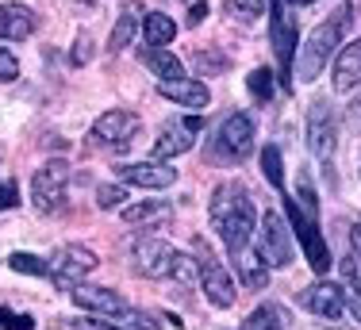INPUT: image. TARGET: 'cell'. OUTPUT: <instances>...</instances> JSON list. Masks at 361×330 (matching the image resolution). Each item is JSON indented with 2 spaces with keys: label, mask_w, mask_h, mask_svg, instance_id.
Masks as SVG:
<instances>
[{
  "label": "cell",
  "mask_w": 361,
  "mask_h": 330,
  "mask_svg": "<svg viewBox=\"0 0 361 330\" xmlns=\"http://www.w3.org/2000/svg\"><path fill=\"white\" fill-rule=\"evenodd\" d=\"M169 273H173L180 284H188V281H192V273H196V269H192V257L177 254V257H173V269H169Z\"/></svg>",
  "instance_id": "obj_35"
},
{
  "label": "cell",
  "mask_w": 361,
  "mask_h": 330,
  "mask_svg": "<svg viewBox=\"0 0 361 330\" xmlns=\"http://www.w3.org/2000/svg\"><path fill=\"white\" fill-rule=\"evenodd\" d=\"M66 185H70V165L62 158L42 161L35 169V177H31V204H35V212H42V215L58 212L66 200Z\"/></svg>",
  "instance_id": "obj_4"
},
{
  "label": "cell",
  "mask_w": 361,
  "mask_h": 330,
  "mask_svg": "<svg viewBox=\"0 0 361 330\" xmlns=\"http://www.w3.org/2000/svg\"><path fill=\"white\" fill-rule=\"evenodd\" d=\"M334 142H338V123H334V108L326 100H312L307 108V150L319 158V165H331Z\"/></svg>",
  "instance_id": "obj_8"
},
{
  "label": "cell",
  "mask_w": 361,
  "mask_h": 330,
  "mask_svg": "<svg viewBox=\"0 0 361 330\" xmlns=\"http://www.w3.org/2000/svg\"><path fill=\"white\" fill-rule=\"evenodd\" d=\"M350 246H354V257H361V223H354V231H350Z\"/></svg>",
  "instance_id": "obj_42"
},
{
  "label": "cell",
  "mask_w": 361,
  "mask_h": 330,
  "mask_svg": "<svg viewBox=\"0 0 361 330\" xmlns=\"http://www.w3.org/2000/svg\"><path fill=\"white\" fill-rule=\"evenodd\" d=\"M273 77H277V73H269V69H254V73L246 77V89L265 104V100H273Z\"/></svg>",
  "instance_id": "obj_30"
},
{
  "label": "cell",
  "mask_w": 361,
  "mask_h": 330,
  "mask_svg": "<svg viewBox=\"0 0 361 330\" xmlns=\"http://www.w3.org/2000/svg\"><path fill=\"white\" fill-rule=\"evenodd\" d=\"M142 131V119L135 116V111H123V108H111L104 111V116L92 123V142L97 146H104V150H127V146L139 138Z\"/></svg>",
  "instance_id": "obj_7"
},
{
  "label": "cell",
  "mask_w": 361,
  "mask_h": 330,
  "mask_svg": "<svg viewBox=\"0 0 361 330\" xmlns=\"http://www.w3.org/2000/svg\"><path fill=\"white\" fill-rule=\"evenodd\" d=\"M257 257L269 269H285L292 265V231L285 223V215L265 212L257 223Z\"/></svg>",
  "instance_id": "obj_5"
},
{
  "label": "cell",
  "mask_w": 361,
  "mask_h": 330,
  "mask_svg": "<svg viewBox=\"0 0 361 330\" xmlns=\"http://www.w3.org/2000/svg\"><path fill=\"white\" fill-rule=\"evenodd\" d=\"M116 319H119V330H161L158 319L150 311H139V307H123Z\"/></svg>",
  "instance_id": "obj_27"
},
{
  "label": "cell",
  "mask_w": 361,
  "mask_h": 330,
  "mask_svg": "<svg viewBox=\"0 0 361 330\" xmlns=\"http://www.w3.org/2000/svg\"><path fill=\"white\" fill-rule=\"evenodd\" d=\"M288 4H312V0H288Z\"/></svg>",
  "instance_id": "obj_43"
},
{
  "label": "cell",
  "mask_w": 361,
  "mask_h": 330,
  "mask_svg": "<svg viewBox=\"0 0 361 330\" xmlns=\"http://www.w3.org/2000/svg\"><path fill=\"white\" fill-rule=\"evenodd\" d=\"M212 227H216V234L223 238V246L231 254L250 246V238L257 231V212H254L250 188L238 185V181L219 185L216 196H212Z\"/></svg>",
  "instance_id": "obj_1"
},
{
  "label": "cell",
  "mask_w": 361,
  "mask_h": 330,
  "mask_svg": "<svg viewBox=\"0 0 361 330\" xmlns=\"http://www.w3.org/2000/svg\"><path fill=\"white\" fill-rule=\"evenodd\" d=\"M292 200H296L307 215H319V200H315V188H312V181H307V173L296 181V196H292Z\"/></svg>",
  "instance_id": "obj_31"
},
{
  "label": "cell",
  "mask_w": 361,
  "mask_h": 330,
  "mask_svg": "<svg viewBox=\"0 0 361 330\" xmlns=\"http://www.w3.org/2000/svg\"><path fill=\"white\" fill-rule=\"evenodd\" d=\"M346 123H350V131H357V135H361V92L346 104Z\"/></svg>",
  "instance_id": "obj_38"
},
{
  "label": "cell",
  "mask_w": 361,
  "mask_h": 330,
  "mask_svg": "<svg viewBox=\"0 0 361 330\" xmlns=\"http://www.w3.org/2000/svg\"><path fill=\"white\" fill-rule=\"evenodd\" d=\"M227 12L238 23H257L265 16V0H227Z\"/></svg>",
  "instance_id": "obj_28"
},
{
  "label": "cell",
  "mask_w": 361,
  "mask_h": 330,
  "mask_svg": "<svg viewBox=\"0 0 361 330\" xmlns=\"http://www.w3.org/2000/svg\"><path fill=\"white\" fill-rule=\"evenodd\" d=\"M123 196H127V188H119V185H100L97 188V204L100 207H123Z\"/></svg>",
  "instance_id": "obj_32"
},
{
  "label": "cell",
  "mask_w": 361,
  "mask_h": 330,
  "mask_svg": "<svg viewBox=\"0 0 361 330\" xmlns=\"http://www.w3.org/2000/svg\"><path fill=\"white\" fill-rule=\"evenodd\" d=\"M20 204V185H16V181H4V185H0V212H4V207H16Z\"/></svg>",
  "instance_id": "obj_36"
},
{
  "label": "cell",
  "mask_w": 361,
  "mask_h": 330,
  "mask_svg": "<svg viewBox=\"0 0 361 330\" xmlns=\"http://www.w3.org/2000/svg\"><path fill=\"white\" fill-rule=\"evenodd\" d=\"M196 273H200V288L208 303H216V307H231L235 303V281H231V273L223 269L216 257L204 250V242H196Z\"/></svg>",
  "instance_id": "obj_9"
},
{
  "label": "cell",
  "mask_w": 361,
  "mask_h": 330,
  "mask_svg": "<svg viewBox=\"0 0 361 330\" xmlns=\"http://www.w3.org/2000/svg\"><path fill=\"white\" fill-rule=\"evenodd\" d=\"M85 62H89V35H81L73 47V66H85Z\"/></svg>",
  "instance_id": "obj_41"
},
{
  "label": "cell",
  "mask_w": 361,
  "mask_h": 330,
  "mask_svg": "<svg viewBox=\"0 0 361 330\" xmlns=\"http://www.w3.org/2000/svg\"><path fill=\"white\" fill-rule=\"evenodd\" d=\"M158 92L173 104H185V108L200 111L212 104V92L204 81H192V77H169V81H158Z\"/></svg>",
  "instance_id": "obj_15"
},
{
  "label": "cell",
  "mask_w": 361,
  "mask_h": 330,
  "mask_svg": "<svg viewBox=\"0 0 361 330\" xmlns=\"http://www.w3.org/2000/svg\"><path fill=\"white\" fill-rule=\"evenodd\" d=\"M20 77V62H16V54H8V50H0V81H16Z\"/></svg>",
  "instance_id": "obj_34"
},
{
  "label": "cell",
  "mask_w": 361,
  "mask_h": 330,
  "mask_svg": "<svg viewBox=\"0 0 361 330\" xmlns=\"http://www.w3.org/2000/svg\"><path fill=\"white\" fill-rule=\"evenodd\" d=\"M173 257H177V250L161 238H139L131 246V269L139 276H166L173 269Z\"/></svg>",
  "instance_id": "obj_12"
},
{
  "label": "cell",
  "mask_w": 361,
  "mask_h": 330,
  "mask_svg": "<svg viewBox=\"0 0 361 330\" xmlns=\"http://www.w3.org/2000/svg\"><path fill=\"white\" fill-rule=\"evenodd\" d=\"M142 35H146V42H150L154 50H166L169 42H173V35H177V23L169 20L166 12H146Z\"/></svg>",
  "instance_id": "obj_22"
},
{
  "label": "cell",
  "mask_w": 361,
  "mask_h": 330,
  "mask_svg": "<svg viewBox=\"0 0 361 330\" xmlns=\"http://www.w3.org/2000/svg\"><path fill=\"white\" fill-rule=\"evenodd\" d=\"M254 135H257L254 119L243 116V111H235V116L223 119V127L216 135V154H219V158H227V161H243L246 154L254 150Z\"/></svg>",
  "instance_id": "obj_10"
},
{
  "label": "cell",
  "mask_w": 361,
  "mask_h": 330,
  "mask_svg": "<svg viewBox=\"0 0 361 330\" xmlns=\"http://www.w3.org/2000/svg\"><path fill=\"white\" fill-rule=\"evenodd\" d=\"M350 23H354V16L350 12H338L331 16V20H323L319 28L307 35V42H300V62H296V77L304 85H312L315 77L323 73V66L331 62V54L338 50L342 35L350 31Z\"/></svg>",
  "instance_id": "obj_2"
},
{
  "label": "cell",
  "mask_w": 361,
  "mask_h": 330,
  "mask_svg": "<svg viewBox=\"0 0 361 330\" xmlns=\"http://www.w3.org/2000/svg\"><path fill=\"white\" fill-rule=\"evenodd\" d=\"M116 177L123 185H139V188H169L177 185V169L166 161H119Z\"/></svg>",
  "instance_id": "obj_14"
},
{
  "label": "cell",
  "mask_w": 361,
  "mask_h": 330,
  "mask_svg": "<svg viewBox=\"0 0 361 330\" xmlns=\"http://www.w3.org/2000/svg\"><path fill=\"white\" fill-rule=\"evenodd\" d=\"M304 303H307V311L319 315V319H338L342 307H346V296H342L338 281H319L304 292Z\"/></svg>",
  "instance_id": "obj_16"
},
{
  "label": "cell",
  "mask_w": 361,
  "mask_h": 330,
  "mask_svg": "<svg viewBox=\"0 0 361 330\" xmlns=\"http://www.w3.org/2000/svg\"><path fill=\"white\" fill-rule=\"evenodd\" d=\"M73 330H119V326L100 323V319H73Z\"/></svg>",
  "instance_id": "obj_40"
},
{
  "label": "cell",
  "mask_w": 361,
  "mask_h": 330,
  "mask_svg": "<svg viewBox=\"0 0 361 330\" xmlns=\"http://www.w3.org/2000/svg\"><path fill=\"white\" fill-rule=\"evenodd\" d=\"M208 12H212V8L204 4V0H200V4H192V8H188V16H185V28H200V23L208 20Z\"/></svg>",
  "instance_id": "obj_39"
},
{
  "label": "cell",
  "mask_w": 361,
  "mask_h": 330,
  "mask_svg": "<svg viewBox=\"0 0 361 330\" xmlns=\"http://www.w3.org/2000/svg\"><path fill=\"white\" fill-rule=\"evenodd\" d=\"M73 303H77V307H85V311H97V315H111V319L127 307L123 296H119L116 288H97V284H85V281L73 288Z\"/></svg>",
  "instance_id": "obj_18"
},
{
  "label": "cell",
  "mask_w": 361,
  "mask_h": 330,
  "mask_svg": "<svg viewBox=\"0 0 361 330\" xmlns=\"http://www.w3.org/2000/svg\"><path fill=\"white\" fill-rule=\"evenodd\" d=\"M231 62H227V54H196V69H227Z\"/></svg>",
  "instance_id": "obj_37"
},
{
  "label": "cell",
  "mask_w": 361,
  "mask_h": 330,
  "mask_svg": "<svg viewBox=\"0 0 361 330\" xmlns=\"http://www.w3.org/2000/svg\"><path fill=\"white\" fill-rule=\"evenodd\" d=\"M285 223L296 231V238H300V246L307 250V262H312L315 273L319 276L331 273V250H326V242L319 234V223H315V215H307L292 196H285Z\"/></svg>",
  "instance_id": "obj_3"
},
{
  "label": "cell",
  "mask_w": 361,
  "mask_h": 330,
  "mask_svg": "<svg viewBox=\"0 0 361 330\" xmlns=\"http://www.w3.org/2000/svg\"><path fill=\"white\" fill-rule=\"evenodd\" d=\"M135 28H139V4H131L123 16L116 20V28H111V39H108V47L116 50H123V47H131V39H135Z\"/></svg>",
  "instance_id": "obj_23"
},
{
  "label": "cell",
  "mask_w": 361,
  "mask_h": 330,
  "mask_svg": "<svg viewBox=\"0 0 361 330\" xmlns=\"http://www.w3.org/2000/svg\"><path fill=\"white\" fill-rule=\"evenodd\" d=\"M169 204L161 200H142V204H127L123 207V223L127 227H146V223H169Z\"/></svg>",
  "instance_id": "obj_21"
},
{
  "label": "cell",
  "mask_w": 361,
  "mask_h": 330,
  "mask_svg": "<svg viewBox=\"0 0 361 330\" xmlns=\"http://www.w3.org/2000/svg\"><path fill=\"white\" fill-rule=\"evenodd\" d=\"M331 85H334V92H350L361 85V39L346 42V47L338 50L334 69H331Z\"/></svg>",
  "instance_id": "obj_17"
},
{
  "label": "cell",
  "mask_w": 361,
  "mask_h": 330,
  "mask_svg": "<svg viewBox=\"0 0 361 330\" xmlns=\"http://www.w3.org/2000/svg\"><path fill=\"white\" fill-rule=\"evenodd\" d=\"M342 296H346V303L354 307V315L361 323V281H357V262H354V257L342 262Z\"/></svg>",
  "instance_id": "obj_24"
},
{
  "label": "cell",
  "mask_w": 361,
  "mask_h": 330,
  "mask_svg": "<svg viewBox=\"0 0 361 330\" xmlns=\"http://www.w3.org/2000/svg\"><path fill=\"white\" fill-rule=\"evenodd\" d=\"M97 262H100V257L92 254V250L66 246L62 254H58V262L50 265V281H54L58 288H77V284H81L92 269H97Z\"/></svg>",
  "instance_id": "obj_11"
},
{
  "label": "cell",
  "mask_w": 361,
  "mask_h": 330,
  "mask_svg": "<svg viewBox=\"0 0 361 330\" xmlns=\"http://www.w3.org/2000/svg\"><path fill=\"white\" fill-rule=\"evenodd\" d=\"M35 31V12L27 4H0V39H27Z\"/></svg>",
  "instance_id": "obj_19"
},
{
  "label": "cell",
  "mask_w": 361,
  "mask_h": 330,
  "mask_svg": "<svg viewBox=\"0 0 361 330\" xmlns=\"http://www.w3.org/2000/svg\"><path fill=\"white\" fill-rule=\"evenodd\" d=\"M0 326H12V330H35V319H31V315H12L8 307H0Z\"/></svg>",
  "instance_id": "obj_33"
},
{
  "label": "cell",
  "mask_w": 361,
  "mask_h": 330,
  "mask_svg": "<svg viewBox=\"0 0 361 330\" xmlns=\"http://www.w3.org/2000/svg\"><path fill=\"white\" fill-rule=\"evenodd\" d=\"M235 262H238V273H243V281H246V288H250V292L269 288V265L257 257V250H250V246L238 250Z\"/></svg>",
  "instance_id": "obj_20"
},
{
  "label": "cell",
  "mask_w": 361,
  "mask_h": 330,
  "mask_svg": "<svg viewBox=\"0 0 361 330\" xmlns=\"http://www.w3.org/2000/svg\"><path fill=\"white\" fill-rule=\"evenodd\" d=\"M8 265H12L16 273L50 276V265H47V257H35V254H12V257H8Z\"/></svg>",
  "instance_id": "obj_29"
},
{
  "label": "cell",
  "mask_w": 361,
  "mask_h": 330,
  "mask_svg": "<svg viewBox=\"0 0 361 330\" xmlns=\"http://www.w3.org/2000/svg\"><path fill=\"white\" fill-rule=\"evenodd\" d=\"M262 173H265V181H269L277 192H285V161H281V150L277 146H262Z\"/></svg>",
  "instance_id": "obj_25"
},
{
  "label": "cell",
  "mask_w": 361,
  "mask_h": 330,
  "mask_svg": "<svg viewBox=\"0 0 361 330\" xmlns=\"http://www.w3.org/2000/svg\"><path fill=\"white\" fill-rule=\"evenodd\" d=\"M196 131H200V119H196V116L169 123L166 131L154 138L150 161H169V158H180V154H188V150H192V142H196Z\"/></svg>",
  "instance_id": "obj_13"
},
{
  "label": "cell",
  "mask_w": 361,
  "mask_h": 330,
  "mask_svg": "<svg viewBox=\"0 0 361 330\" xmlns=\"http://www.w3.org/2000/svg\"><path fill=\"white\" fill-rule=\"evenodd\" d=\"M146 66H150L154 73L161 77V81H169V77H185V66H180V58L166 54V50H146Z\"/></svg>",
  "instance_id": "obj_26"
},
{
  "label": "cell",
  "mask_w": 361,
  "mask_h": 330,
  "mask_svg": "<svg viewBox=\"0 0 361 330\" xmlns=\"http://www.w3.org/2000/svg\"><path fill=\"white\" fill-rule=\"evenodd\" d=\"M269 39H273V54H277V66H281V85L288 89V73L296 66V47H300V31H296V16L288 12L285 0H273V28H269Z\"/></svg>",
  "instance_id": "obj_6"
}]
</instances>
